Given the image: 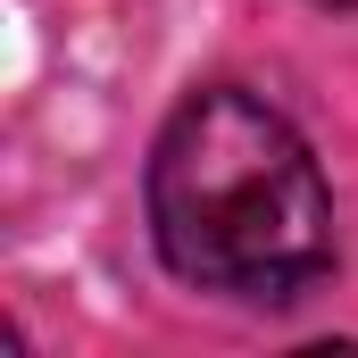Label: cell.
Returning <instances> with one entry per match:
<instances>
[{
  "label": "cell",
  "mask_w": 358,
  "mask_h": 358,
  "mask_svg": "<svg viewBox=\"0 0 358 358\" xmlns=\"http://www.w3.org/2000/svg\"><path fill=\"white\" fill-rule=\"evenodd\" d=\"M334 8H342V0H334Z\"/></svg>",
  "instance_id": "7a4b0ae2"
},
{
  "label": "cell",
  "mask_w": 358,
  "mask_h": 358,
  "mask_svg": "<svg viewBox=\"0 0 358 358\" xmlns=\"http://www.w3.org/2000/svg\"><path fill=\"white\" fill-rule=\"evenodd\" d=\"M150 242L192 292L283 308L334 275V183L275 100L200 84L150 142Z\"/></svg>",
  "instance_id": "6da1fadb"
}]
</instances>
